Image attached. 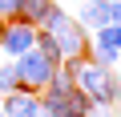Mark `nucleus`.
Instances as JSON below:
<instances>
[{
	"label": "nucleus",
	"instance_id": "f257e3e1",
	"mask_svg": "<svg viewBox=\"0 0 121 117\" xmlns=\"http://www.w3.org/2000/svg\"><path fill=\"white\" fill-rule=\"evenodd\" d=\"M40 28L56 40L60 61H73V56H85V52H89V32L69 16V8H65V4H52V8H48V16L40 20Z\"/></svg>",
	"mask_w": 121,
	"mask_h": 117
},
{
	"label": "nucleus",
	"instance_id": "f03ea898",
	"mask_svg": "<svg viewBox=\"0 0 121 117\" xmlns=\"http://www.w3.org/2000/svg\"><path fill=\"white\" fill-rule=\"evenodd\" d=\"M89 105H93V97H85L81 89H69V93H60V89H52V85L40 89V109H44L48 117H85Z\"/></svg>",
	"mask_w": 121,
	"mask_h": 117
},
{
	"label": "nucleus",
	"instance_id": "7ed1b4c3",
	"mask_svg": "<svg viewBox=\"0 0 121 117\" xmlns=\"http://www.w3.org/2000/svg\"><path fill=\"white\" fill-rule=\"evenodd\" d=\"M12 69H16V81H20V89H32V93H40L44 85H48V77H52V61L44 52H36V48H28V52H20L16 61H12Z\"/></svg>",
	"mask_w": 121,
	"mask_h": 117
},
{
	"label": "nucleus",
	"instance_id": "20e7f679",
	"mask_svg": "<svg viewBox=\"0 0 121 117\" xmlns=\"http://www.w3.org/2000/svg\"><path fill=\"white\" fill-rule=\"evenodd\" d=\"M36 44V24H28V20H4L0 24V52L8 56V61H16L20 52H28Z\"/></svg>",
	"mask_w": 121,
	"mask_h": 117
},
{
	"label": "nucleus",
	"instance_id": "39448f33",
	"mask_svg": "<svg viewBox=\"0 0 121 117\" xmlns=\"http://www.w3.org/2000/svg\"><path fill=\"white\" fill-rule=\"evenodd\" d=\"M0 109H4V117H32V113L40 109V93H32V89H12V93L0 97Z\"/></svg>",
	"mask_w": 121,
	"mask_h": 117
},
{
	"label": "nucleus",
	"instance_id": "423d86ee",
	"mask_svg": "<svg viewBox=\"0 0 121 117\" xmlns=\"http://www.w3.org/2000/svg\"><path fill=\"white\" fill-rule=\"evenodd\" d=\"M73 20H77V24L93 36L97 28H105V24H109V0H81Z\"/></svg>",
	"mask_w": 121,
	"mask_h": 117
},
{
	"label": "nucleus",
	"instance_id": "0eeeda50",
	"mask_svg": "<svg viewBox=\"0 0 121 117\" xmlns=\"http://www.w3.org/2000/svg\"><path fill=\"white\" fill-rule=\"evenodd\" d=\"M56 4V0H20V20H28V24H36L40 28V20L48 16V8Z\"/></svg>",
	"mask_w": 121,
	"mask_h": 117
},
{
	"label": "nucleus",
	"instance_id": "6e6552de",
	"mask_svg": "<svg viewBox=\"0 0 121 117\" xmlns=\"http://www.w3.org/2000/svg\"><path fill=\"white\" fill-rule=\"evenodd\" d=\"M85 56H89L93 65H101V69H117V65H121V52H117V48H101V44H93V40H89V52H85Z\"/></svg>",
	"mask_w": 121,
	"mask_h": 117
},
{
	"label": "nucleus",
	"instance_id": "1a4fd4ad",
	"mask_svg": "<svg viewBox=\"0 0 121 117\" xmlns=\"http://www.w3.org/2000/svg\"><path fill=\"white\" fill-rule=\"evenodd\" d=\"M89 40L101 44V48H117V52H121V24H105V28H97Z\"/></svg>",
	"mask_w": 121,
	"mask_h": 117
},
{
	"label": "nucleus",
	"instance_id": "9d476101",
	"mask_svg": "<svg viewBox=\"0 0 121 117\" xmlns=\"http://www.w3.org/2000/svg\"><path fill=\"white\" fill-rule=\"evenodd\" d=\"M12 89H20V81H16L12 61H4V65H0V97H4V93H12Z\"/></svg>",
	"mask_w": 121,
	"mask_h": 117
},
{
	"label": "nucleus",
	"instance_id": "9b49d317",
	"mask_svg": "<svg viewBox=\"0 0 121 117\" xmlns=\"http://www.w3.org/2000/svg\"><path fill=\"white\" fill-rule=\"evenodd\" d=\"M16 16H20V0H0V24L16 20Z\"/></svg>",
	"mask_w": 121,
	"mask_h": 117
},
{
	"label": "nucleus",
	"instance_id": "f8f14e48",
	"mask_svg": "<svg viewBox=\"0 0 121 117\" xmlns=\"http://www.w3.org/2000/svg\"><path fill=\"white\" fill-rule=\"evenodd\" d=\"M85 117H117V105H105V101H93Z\"/></svg>",
	"mask_w": 121,
	"mask_h": 117
},
{
	"label": "nucleus",
	"instance_id": "ddd939ff",
	"mask_svg": "<svg viewBox=\"0 0 121 117\" xmlns=\"http://www.w3.org/2000/svg\"><path fill=\"white\" fill-rule=\"evenodd\" d=\"M32 117H48V113H44V109H36V113H32Z\"/></svg>",
	"mask_w": 121,
	"mask_h": 117
},
{
	"label": "nucleus",
	"instance_id": "4468645a",
	"mask_svg": "<svg viewBox=\"0 0 121 117\" xmlns=\"http://www.w3.org/2000/svg\"><path fill=\"white\" fill-rule=\"evenodd\" d=\"M69 4H81V0H69Z\"/></svg>",
	"mask_w": 121,
	"mask_h": 117
},
{
	"label": "nucleus",
	"instance_id": "2eb2a0df",
	"mask_svg": "<svg viewBox=\"0 0 121 117\" xmlns=\"http://www.w3.org/2000/svg\"><path fill=\"white\" fill-rule=\"evenodd\" d=\"M0 117H4V109H0Z\"/></svg>",
	"mask_w": 121,
	"mask_h": 117
},
{
	"label": "nucleus",
	"instance_id": "dca6fc26",
	"mask_svg": "<svg viewBox=\"0 0 121 117\" xmlns=\"http://www.w3.org/2000/svg\"><path fill=\"white\" fill-rule=\"evenodd\" d=\"M109 4H113V0H109Z\"/></svg>",
	"mask_w": 121,
	"mask_h": 117
}]
</instances>
